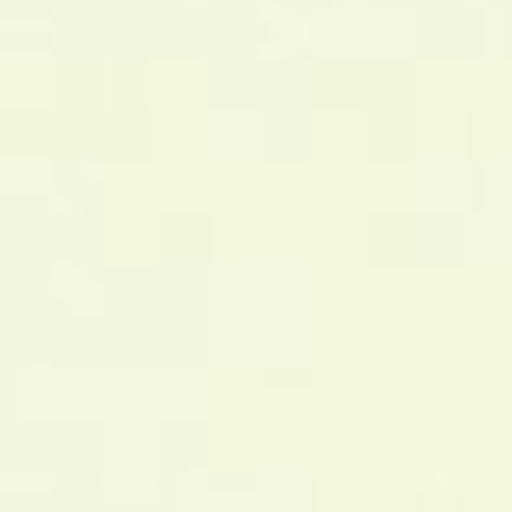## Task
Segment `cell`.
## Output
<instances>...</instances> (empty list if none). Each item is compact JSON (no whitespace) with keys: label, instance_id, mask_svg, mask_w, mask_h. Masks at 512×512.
<instances>
[]
</instances>
